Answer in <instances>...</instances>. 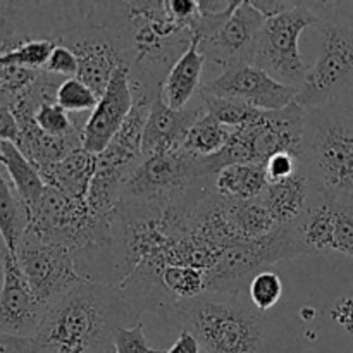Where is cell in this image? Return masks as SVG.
<instances>
[{
    "mask_svg": "<svg viewBox=\"0 0 353 353\" xmlns=\"http://www.w3.org/2000/svg\"><path fill=\"white\" fill-rule=\"evenodd\" d=\"M140 316L119 286L83 279L48 309L31 340L37 353H116V333Z\"/></svg>",
    "mask_w": 353,
    "mask_h": 353,
    "instance_id": "2",
    "label": "cell"
},
{
    "mask_svg": "<svg viewBox=\"0 0 353 353\" xmlns=\"http://www.w3.org/2000/svg\"><path fill=\"white\" fill-rule=\"evenodd\" d=\"M0 161H2V171L9 176L17 195L33 212L47 188L37 165L12 141L7 140H0Z\"/></svg>",
    "mask_w": 353,
    "mask_h": 353,
    "instance_id": "19",
    "label": "cell"
},
{
    "mask_svg": "<svg viewBox=\"0 0 353 353\" xmlns=\"http://www.w3.org/2000/svg\"><path fill=\"white\" fill-rule=\"evenodd\" d=\"M99 100L97 93L78 78L65 79L57 92V103L69 114L93 112Z\"/></svg>",
    "mask_w": 353,
    "mask_h": 353,
    "instance_id": "25",
    "label": "cell"
},
{
    "mask_svg": "<svg viewBox=\"0 0 353 353\" xmlns=\"http://www.w3.org/2000/svg\"><path fill=\"white\" fill-rule=\"evenodd\" d=\"M268 185L264 164H231L214 176V192L224 200H261Z\"/></svg>",
    "mask_w": 353,
    "mask_h": 353,
    "instance_id": "18",
    "label": "cell"
},
{
    "mask_svg": "<svg viewBox=\"0 0 353 353\" xmlns=\"http://www.w3.org/2000/svg\"><path fill=\"white\" fill-rule=\"evenodd\" d=\"M285 286H283L281 278L272 271H261L252 278L248 283V299L252 305L259 309L261 312H271L276 309V305L281 300Z\"/></svg>",
    "mask_w": 353,
    "mask_h": 353,
    "instance_id": "24",
    "label": "cell"
},
{
    "mask_svg": "<svg viewBox=\"0 0 353 353\" xmlns=\"http://www.w3.org/2000/svg\"><path fill=\"white\" fill-rule=\"evenodd\" d=\"M164 323L190 331L205 353H302L296 327L281 312H261L247 292L203 293L169 305Z\"/></svg>",
    "mask_w": 353,
    "mask_h": 353,
    "instance_id": "1",
    "label": "cell"
},
{
    "mask_svg": "<svg viewBox=\"0 0 353 353\" xmlns=\"http://www.w3.org/2000/svg\"><path fill=\"white\" fill-rule=\"evenodd\" d=\"M216 174L209 157H195L183 148L143 157L124 183L121 202L193 216L205 200L216 195Z\"/></svg>",
    "mask_w": 353,
    "mask_h": 353,
    "instance_id": "3",
    "label": "cell"
},
{
    "mask_svg": "<svg viewBox=\"0 0 353 353\" xmlns=\"http://www.w3.org/2000/svg\"><path fill=\"white\" fill-rule=\"evenodd\" d=\"M312 193L309 178L302 165V169L292 178L269 183L265 192L262 193L261 203L268 209L274 223L283 228L300 219L309 205Z\"/></svg>",
    "mask_w": 353,
    "mask_h": 353,
    "instance_id": "15",
    "label": "cell"
},
{
    "mask_svg": "<svg viewBox=\"0 0 353 353\" xmlns=\"http://www.w3.org/2000/svg\"><path fill=\"white\" fill-rule=\"evenodd\" d=\"M233 131L234 130L221 124L216 117L210 116L205 110L190 130L183 150L195 157H212L226 147Z\"/></svg>",
    "mask_w": 353,
    "mask_h": 353,
    "instance_id": "21",
    "label": "cell"
},
{
    "mask_svg": "<svg viewBox=\"0 0 353 353\" xmlns=\"http://www.w3.org/2000/svg\"><path fill=\"white\" fill-rule=\"evenodd\" d=\"M200 99H202L207 112L216 117L221 124L231 128V130H240V128L247 126V124H252L264 112V110L254 109V107L247 105V103L205 95L202 92H200Z\"/></svg>",
    "mask_w": 353,
    "mask_h": 353,
    "instance_id": "22",
    "label": "cell"
},
{
    "mask_svg": "<svg viewBox=\"0 0 353 353\" xmlns=\"http://www.w3.org/2000/svg\"><path fill=\"white\" fill-rule=\"evenodd\" d=\"M55 43L50 40H26L21 41L10 50L2 52L0 64L21 65L30 69H43L48 57L54 52Z\"/></svg>",
    "mask_w": 353,
    "mask_h": 353,
    "instance_id": "23",
    "label": "cell"
},
{
    "mask_svg": "<svg viewBox=\"0 0 353 353\" xmlns=\"http://www.w3.org/2000/svg\"><path fill=\"white\" fill-rule=\"evenodd\" d=\"M202 347H200L199 340L193 336L190 331H179L178 340L172 343V347H169L165 353H200Z\"/></svg>",
    "mask_w": 353,
    "mask_h": 353,
    "instance_id": "33",
    "label": "cell"
},
{
    "mask_svg": "<svg viewBox=\"0 0 353 353\" xmlns=\"http://www.w3.org/2000/svg\"><path fill=\"white\" fill-rule=\"evenodd\" d=\"M221 205H223L224 223L233 241L262 240L279 228L261 200L241 202V200L223 199Z\"/></svg>",
    "mask_w": 353,
    "mask_h": 353,
    "instance_id": "17",
    "label": "cell"
},
{
    "mask_svg": "<svg viewBox=\"0 0 353 353\" xmlns=\"http://www.w3.org/2000/svg\"><path fill=\"white\" fill-rule=\"evenodd\" d=\"M265 172H268L269 183L283 181V179L292 178L293 174L302 169V161L299 155L290 154V152H279L274 154L265 162Z\"/></svg>",
    "mask_w": 353,
    "mask_h": 353,
    "instance_id": "28",
    "label": "cell"
},
{
    "mask_svg": "<svg viewBox=\"0 0 353 353\" xmlns=\"http://www.w3.org/2000/svg\"><path fill=\"white\" fill-rule=\"evenodd\" d=\"M202 93L219 99L236 100L264 112H276L296 100L300 88L286 86L257 65H238L203 81Z\"/></svg>",
    "mask_w": 353,
    "mask_h": 353,
    "instance_id": "9",
    "label": "cell"
},
{
    "mask_svg": "<svg viewBox=\"0 0 353 353\" xmlns=\"http://www.w3.org/2000/svg\"><path fill=\"white\" fill-rule=\"evenodd\" d=\"M2 293H0V334L31 338L37 334L48 309L31 290L16 252L2 245Z\"/></svg>",
    "mask_w": 353,
    "mask_h": 353,
    "instance_id": "10",
    "label": "cell"
},
{
    "mask_svg": "<svg viewBox=\"0 0 353 353\" xmlns=\"http://www.w3.org/2000/svg\"><path fill=\"white\" fill-rule=\"evenodd\" d=\"M264 23L265 16L252 3V0H240L226 23L216 33L200 41L205 68L214 69L217 71L216 76H219L228 69L254 64L257 41Z\"/></svg>",
    "mask_w": 353,
    "mask_h": 353,
    "instance_id": "8",
    "label": "cell"
},
{
    "mask_svg": "<svg viewBox=\"0 0 353 353\" xmlns=\"http://www.w3.org/2000/svg\"><path fill=\"white\" fill-rule=\"evenodd\" d=\"M305 124V110L296 102L276 112H262L257 121L247 124L254 143L257 164H265L279 152H290L300 157Z\"/></svg>",
    "mask_w": 353,
    "mask_h": 353,
    "instance_id": "12",
    "label": "cell"
},
{
    "mask_svg": "<svg viewBox=\"0 0 353 353\" xmlns=\"http://www.w3.org/2000/svg\"><path fill=\"white\" fill-rule=\"evenodd\" d=\"M205 112L200 93L186 109L174 110L165 105L161 97L152 103L150 116L143 131V157L181 150L193 124Z\"/></svg>",
    "mask_w": 353,
    "mask_h": 353,
    "instance_id": "13",
    "label": "cell"
},
{
    "mask_svg": "<svg viewBox=\"0 0 353 353\" xmlns=\"http://www.w3.org/2000/svg\"><path fill=\"white\" fill-rule=\"evenodd\" d=\"M31 210L17 195L9 176L0 171V233L2 245L16 250L17 243L31 228Z\"/></svg>",
    "mask_w": 353,
    "mask_h": 353,
    "instance_id": "20",
    "label": "cell"
},
{
    "mask_svg": "<svg viewBox=\"0 0 353 353\" xmlns=\"http://www.w3.org/2000/svg\"><path fill=\"white\" fill-rule=\"evenodd\" d=\"M41 72L43 69L0 64V99H9L26 90L37 81Z\"/></svg>",
    "mask_w": 353,
    "mask_h": 353,
    "instance_id": "26",
    "label": "cell"
},
{
    "mask_svg": "<svg viewBox=\"0 0 353 353\" xmlns=\"http://www.w3.org/2000/svg\"><path fill=\"white\" fill-rule=\"evenodd\" d=\"M114 348L116 353H165V350H159L148 343L141 323L117 331L114 338Z\"/></svg>",
    "mask_w": 353,
    "mask_h": 353,
    "instance_id": "27",
    "label": "cell"
},
{
    "mask_svg": "<svg viewBox=\"0 0 353 353\" xmlns=\"http://www.w3.org/2000/svg\"><path fill=\"white\" fill-rule=\"evenodd\" d=\"M202 38L195 37L185 54L176 61L162 85L161 99L174 110H183L199 97L202 90L205 57L200 50Z\"/></svg>",
    "mask_w": 353,
    "mask_h": 353,
    "instance_id": "14",
    "label": "cell"
},
{
    "mask_svg": "<svg viewBox=\"0 0 353 353\" xmlns=\"http://www.w3.org/2000/svg\"><path fill=\"white\" fill-rule=\"evenodd\" d=\"M300 161L316 195L353 205V116L347 103L305 110Z\"/></svg>",
    "mask_w": 353,
    "mask_h": 353,
    "instance_id": "4",
    "label": "cell"
},
{
    "mask_svg": "<svg viewBox=\"0 0 353 353\" xmlns=\"http://www.w3.org/2000/svg\"><path fill=\"white\" fill-rule=\"evenodd\" d=\"M0 353H37L31 338L0 334Z\"/></svg>",
    "mask_w": 353,
    "mask_h": 353,
    "instance_id": "31",
    "label": "cell"
},
{
    "mask_svg": "<svg viewBox=\"0 0 353 353\" xmlns=\"http://www.w3.org/2000/svg\"><path fill=\"white\" fill-rule=\"evenodd\" d=\"M45 71L52 72V74L62 76V78H78L79 74V62L76 55L72 54L69 48L62 47V45H55L54 52L48 57L47 64H45Z\"/></svg>",
    "mask_w": 353,
    "mask_h": 353,
    "instance_id": "29",
    "label": "cell"
},
{
    "mask_svg": "<svg viewBox=\"0 0 353 353\" xmlns=\"http://www.w3.org/2000/svg\"><path fill=\"white\" fill-rule=\"evenodd\" d=\"M347 107H348V109H350V112H352V116H353V95L350 97V100H348V102H347Z\"/></svg>",
    "mask_w": 353,
    "mask_h": 353,
    "instance_id": "34",
    "label": "cell"
},
{
    "mask_svg": "<svg viewBox=\"0 0 353 353\" xmlns=\"http://www.w3.org/2000/svg\"><path fill=\"white\" fill-rule=\"evenodd\" d=\"M312 7L321 17V47L295 100L303 110L347 103L353 95V23L331 17L323 2Z\"/></svg>",
    "mask_w": 353,
    "mask_h": 353,
    "instance_id": "5",
    "label": "cell"
},
{
    "mask_svg": "<svg viewBox=\"0 0 353 353\" xmlns=\"http://www.w3.org/2000/svg\"><path fill=\"white\" fill-rule=\"evenodd\" d=\"M19 138V124L7 107L0 105V140L16 143Z\"/></svg>",
    "mask_w": 353,
    "mask_h": 353,
    "instance_id": "32",
    "label": "cell"
},
{
    "mask_svg": "<svg viewBox=\"0 0 353 353\" xmlns=\"http://www.w3.org/2000/svg\"><path fill=\"white\" fill-rule=\"evenodd\" d=\"M331 317L338 326L353 334V296L338 300L331 310Z\"/></svg>",
    "mask_w": 353,
    "mask_h": 353,
    "instance_id": "30",
    "label": "cell"
},
{
    "mask_svg": "<svg viewBox=\"0 0 353 353\" xmlns=\"http://www.w3.org/2000/svg\"><path fill=\"white\" fill-rule=\"evenodd\" d=\"M352 353H353V352H352Z\"/></svg>",
    "mask_w": 353,
    "mask_h": 353,
    "instance_id": "35",
    "label": "cell"
},
{
    "mask_svg": "<svg viewBox=\"0 0 353 353\" xmlns=\"http://www.w3.org/2000/svg\"><path fill=\"white\" fill-rule=\"evenodd\" d=\"M14 252L31 290L47 309L83 281L71 252L47 243L31 228Z\"/></svg>",
    "mask_w": 353,
    "mask_h": 353,
    "instance_id": "7",
    "label": "cell"
},
{
    "mask_svg": "<svg viewBox=\"0 0 353 353\" xmlns=\"http://www.w3.org/2000/svg\"><path fill=\"white\" fill-rule=\"evenodd\" d=\"M130 65H121L110 78L99 105L90 114L83 130V148L90 154H102L117 131L123 128L128 114L133 109V92L130 81Z\"/></svg>",
    "mask_w": 353,
    "mask_h": 353,
    "instance_id": "11",
    "label": "cell"
},
{
    "mask_svg": "<svg viewBox=\"0 0 353 353\" xmlns=\"http://www.w3.org/2000/svg\"><path fill=\"white\" fill-rule=\"evenodd\" d=\"M45 185L74 200H86L97 172V155L85 148L72 152L55 164L38 169Z\"/></svg>",
    "mask_w": 353,
    "mask_h": 353,
    "instance_id": "16",
    "label": "cell"
},
{
    "mask_svg": "<svg viewBox=\"0 0 353 353\" xmlns=\"http://www.w3.org/2000/svg\"><path fill=\"white\" fill-rule=\"evenodd\" d=\"M319 23L312 2H293L285 12L268 17L259 37L254 65L283 85L300 88L310 68L300 54L299 38L307 28Z\"/></svg>",
    "mask_w": 353,
    "mask_h": 353,
    "instance_id": "6",
    "label": "cell"
}]
</instances>
